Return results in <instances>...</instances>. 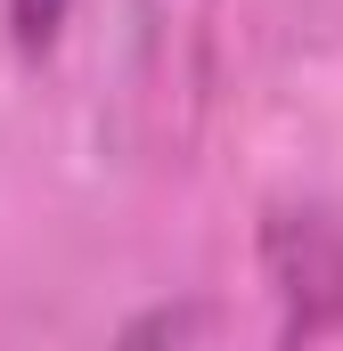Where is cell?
Returning <instances> with one entry per match:
<instances>
[{"instance_id": "6da1fadb", "label": "cell", "mask_w": 343, "mask_h": 351, "mask_svg": "<svg viewBox=\"0 0 343 351\" xmlns=\"http://www.w3.org/2000/svg\"><path fill=\"white\" fill-rule=\"evenodd\" d=\"M66 8H74V0H8V25H16L25 49H49L58 25H66Z\"/></svg>"}]
</instances>
